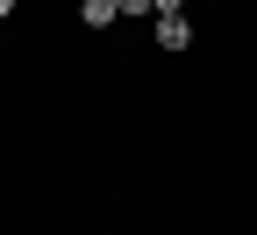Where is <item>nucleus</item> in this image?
Here are the masks:
<instances>
[{
  "label": "nucleus",
  "instance_id": "f257e3e1",
  "mask_svg": "<svg viewBox=\"0 0 257 235\" xmlns=\"http://www.w3.org/2000/svg\"><path fill=\"white\" fill-rule=\"evenodd\" d=\"M193 43V22L186 15H157V50H186Z\"/></svg>",
  "mask_w": 257,
  "mask_h": 235
},
{
  "label": "nucleus",
  "instance_id": "f03ea898",
  "mask_svg": "<svg viewBox=\"0 0 257 235\" xmlns=\"http://www.w3.org/2000/svg\"><path fill=\"white\" fill-rule=\"evenodd\" d=\"M79 22H86V29H107V22H114V0H79Z\"/></svg>",
  "mask_w": 257,
  "mask_h": 235
},
{
  "label": "nucleus",
  "instance_id": "7ed1b4c3",
  "mask_svg": "<svg viewBox=\"0 0 257 235\" xmlns=\"http://www.w3.org/2000/svg\"><path fill=\"white\" fill-rule=\"evenodd\" d=\"M114 15H157V0H114Z\"/></svg>",
  "mask_w": 257,
  "mask_h": 235
},
{
  "label": "nucleus",
  "instance_id": "39448f33",
  "mask_svg": "<svg viewBox=\"0 0 257 235\" xmlns=\"http://www.w3.org/2000/svg\"><path fill=\"white\" fill-rule=\"evenodd\" d=\"M8 15H15V0H0V22H8Z\"/></svg>",
  "mask_w": 257,
  "mask_h": 235
},
{
  "label": "nucleus",
  "instance_id": "20e7f679",
  "mask_svg": "<svg viewBox=\"0 0 257 235\" xmlns=\"http://www.w3.org/2000/svg\"><path fill=\"white\" fill-rule=\"evenodd\" d=\"M157 15H186V0H157Z\"/></svg>",
  "mask_w": 257,
  "mask_h": 235
}]
</instances>
